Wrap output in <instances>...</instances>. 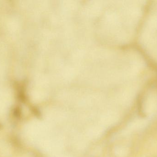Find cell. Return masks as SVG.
Instances as JSON below:
<instances>
[{
    "label": "cell",
    "instance_id": "obj_1",
    "mask_svg": "<svg viewBox=\"0 0 157 157\" xmlns=\"http://www.w3.org/2000/svg\"><path fill=\"white\" fill-rule=\"evenodd\" d=\"M148 121L147 119H137L134 120L130 125V129L131 130H140L146 127L148 124Z\"/></svg>",
    "mask_w": 157,
    "mask_h": 157
}]
</instances>
